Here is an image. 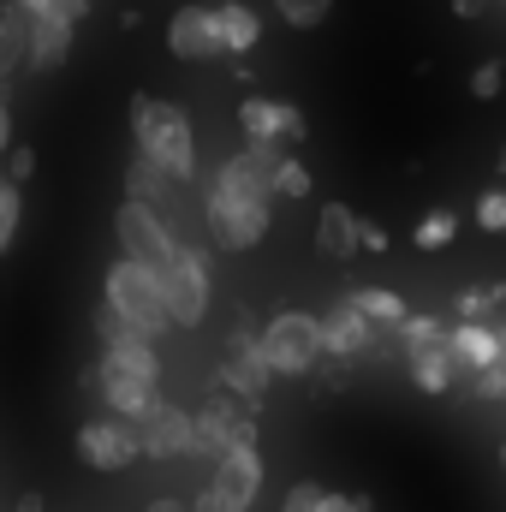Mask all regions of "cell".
I'll return each instance as SVG.
<instances>
[{
  "label": "cell",
  "mask_w": 506,
  "mask_h": 512,
  "mask_svg": "<svg viewBox=\"0 0 506 512\" xmlns=\"http://www.w3.org/2000/svg\"><path fill=\"white\" fill-rule=\"evenodd\" d=\"M131 143H137V155H143L149 167H161L173 185H191V179H197V137H191L185 108H173V102L137 90V96H131Z\"/></svg>",
  "instance_id": "obj_1"
},
{
  "label": "cell",
  "mask_w": 506,
  "mask_h": 512,
  "mask_svg": "<svg viewBox=\"0 0 506 512\" xmlns=\"http://www.w3.org/2000/svg\"><path fill=\"white\" fill-rule=\"evenodd\" d=\"M102 292H108V310L131 322L149 346L173 328L167 322V304H161V286H155V268H143V262H108V274H102Z\"/></svg>",
  "instance_id": "obj_2"
},
{
  "label": "cell",
  "mask_w": 506,
  "mask_h": 512,
  "mask_svg": "<svg viewBox=\"0 0 506 512\" xmlns=\"http://www.w3.org/2000/svg\"><path fill=\"white\" fill-rule=\"evenodd\" d=\"M155 286H161V304H167L173 328H197L215 304V280H209V262H203L197 245H173V256L155 268Z\"/></svg>",
  "instance_id": "obj_3"
},
{
  "label": "cell",
  "mask_w": 506,
  "mask_h": 512,
  "mask_svg": "<svg viewBox=\"0 0 506 512\" xmlns=\"http://www.w3.org/2000/svg\"><path fill=\"white\" fill-rule=\"evenodd\" d=\"M256 346H262L268 376H310V370L322 364V322H316L310 310H280V316L256 334Z\"/></svg>",
  "instance_id": "obj_4"
},
{
  "label": "cell",
  "mask_w": 506,
  "mask_h": 512,
  "mask_svg": "<svg viewBox=\"0 0 506 512\" xmlns=\"http://www.w3.org/2000/svg\"><path fill=\"white\" fill-rule=\"evenodd\" d=\"M233 447H256V417L233 399V393H209L203 411L191 417V453L215 465V459L233 453Z\"/></svg>",
  "instance_id": "obj_5"
},
{
  "label": "cell",
  "mask_w": 506,
  "mask_h": 512,
  "mask_svg": "<svg viewBox=\"0 0 506 512\" xmlns=\"http://www.w3.org/2000/svg\"><path fill=\"white\" fill-rule=\"evenodd\" d=\"M399 346H405V370H411V382L423 387V393H447V387H453L447 334H441V322H435V316L405 310V322H399Z\"/></svg>",
  "instance_id": "obj_6"
},
{
  "label": "cell",
  "mask_w": 506,
  "mask_h": 512,
  "mask_svg": "<svg viewBox=\"0 0 506 512\" xmlns=\"http://www.w3.org/2000/svg\"><path fill=\"white\" fill-rule=\"evenodd\" d=\"M262 453L256 447H233V453H221L215 459V477H209V489H197V507L203 512H251L256 495H262Z\"/></svg>",
  "instance_id": "obj_7"
},
{
  "label": "cell",
  "mask_w": 506,
  "mask_h": 512,
  "mask_svg": "<svg viewBox=\"0 0 506 512\" xmlns=\"http://www.w3.org/2000/svg\"><path fill=\"white\" fill-rule=\"evenodd\" d=\"M203 221H209V239L221 251H256L274 227V203H233L221 191L203 197Z\"/></svg>",
  "instance_id": "obj_8"
},
{
  "label": "cell",
  "mask_w": 506,
  "mask_h": 512,
  "mask_svg": "<svg viewBox=\"0 0 506 512\" xmlns=\"http://www.w3.org/2000/svg\"><path fill=\"white\" fill-rule=\"evenodd\" d=\"M96 340H102V370H120V376H131V382H161V358H155V346L131 328V322H120L108 304L96 310Z\"/></svg>",
  "instance_id": "obj_9"
},
{
  "label": "cell",
  "mask_w": 506,
  "mask_h": 512,
  "mask_svg": "<svg viewBox=\"0 0 506 512\" xmlns=\"http://www.w3.org/2000/svg\"><path fill=\"white\" fill-rule=\"evenodd\" d=\"M268 364H262V346H256L251 322H233V334H227V358H221V393H233L245 411H256L262 399H268Z\"/></svg>",
  "instance_id": "obj_10"
},
{
  "label": "cell",
  "mask_w": 506,
  "mask_h": 512,
  "mask_svg": "<svg viewBox=\"0 0 506 512\" xmlns=\"http://www.w3.org/2000/svg\"><path fill=\"white\" fill-rule=\"evenodd\" d=\"M137 459H191V411L173 405V399H155L137 423Z\"/></svg>",
  "instance_id": "obj_11"
},
{
  "label": "cell",
  "mask_w": 506,
  "mask_h": 512,
  "mask_svg": "<svg viewBox=\"0 0 506 512\" xmlns=\"http://www.w3.org/2000/svg\"><path fill=\"white\" fill-rule=\"evenodd\" d=\"M114 233H120L126 262H143V268H161V262L173 256V245H179L173 227H167V215H155V209H143V203H120Z\"/></svg>",
  "instance_id": "obj_12"
},
{
  "label": "cell",
  "mask_w": 506,
  "mask_h": 512,
  "mask_svg": "<svg viewBox=\"0 0 506 512\" xmlns=\"http://www.w3.org/2000/svg\"><path fill=\"white\" fill-rule=\"evenodd\" d=\"M239 131H245V143H280V149H298V143L310 137V120H304L292 102L245 96V102H239Z\"/></svg>",
  "instance_id": "obj_13"
},
{
  "label": "cell",
  "mask_w": 506,
  "mask_h": 512,
  "mask_svg": "<svg viewBox=\"0 0 506 512\" xmlns=\"http://www.w3.org/2000/svg\"><path fill=\"white\" fill-rule=\"evenodd\" d=\"M78 459L90 465V471H126L137 465V435H131V423H114V417H90L84 429H78Z\"/></svg>",
  "instance_id": "obj_14"
},
{
  "label": "cell",
  "mask_w": 506,
  "mask_h": 512,
  "mask_svg": "<svg viewBox=\"0 0 506 512\" xmlns=\"http://www.w3.org/2000/svg\"><path fill=\"white\" fill-rule=\"evenodd\" d=\"M316 322H322V358H334V364H358V358H370L381 346V328H370L352 304H334Z\"/></svg>",
  "instance_id": "obj_15"
},
{
  "label": "cell",
  "mask_w": 506,
  "mask_h": 512,
  "mask_svg": "<svg viewBox=\"0 0 506 512\" xmlns=\"http://www.w3.org/2000/svg\"><path fill=\"white\" fill-rule=\"evenodd\" d=\"M167 48L191 66L221 60V30H215V6H179L167 18Z\"/></svg>",
  "instance_id": "obj_16"
},
{
  "label": "cell",
  "mask_w": 506,
  "mask_h": 512,
  "mask_svg": "<svg viewBox=\"0 0 506 512\" xmlns=\"http://www.w3.org/2000/svg\"><path fill=\"white\" fill-rule=\"evenodd\" d=\"M72 36H78V24H66L60 12L30 18V48H24V66H36V72H60V66L72 60Z\"/></svg>",
  "instance_id": "obj_17"
},
{
  "label": "cell",
  "mask_w": 506,
  "mask_h": 512,
  "mask_svg": "<svg viewBox=\"0 0 506 512\" xmlns=\"http://www.w3.org/2000/svg\"><path fill=\"white\" fill-rule=\"evenodd\" d=\"M501 352H506V346H501V334H495V328H465V322H459V328L447 334V364H453V376H459V382L483 376Z\"/></svg>",
  "instance_id": "obj_18"
},
{
  "label": "cell",
  "mask_w": 506,
  "mask_h": 512,
  "mask_svg": "<svg viewBox=\"0 0 506 512\" xmlns=\"http://www.w3.org/2000/svg\"><path fill=\"white\" fill-rule=\"evenodd\" d=\"M215 30H221V54L245 60L262 42V12H256L251 0H227V6H215Z\"/></svg>",
  "instance_id": "obj_19"
},
{
  "label": "cell",
  "mask_w": 506,
  "mask_h": 512,
  "mask_svg": "<svg viewBox=\"0 0 506 512\" xmlns=\"http://www.w3.org/2000/svg\"><path fill=\"white\" fill-rule=\"evenodd\" d=\"M96 382H102V399H108V411H114V423H137L161 393L149 382H131V376H120V370H90Z\"/></svg>",
  "instance_id": "obj_20"
},
{
  "label": "cell",
  "mask_w": 506,
  "mask_h": 512,
  "mask_svg": "<svg viewBox=\"0 0 506 512\" xmlns=\"http://www.w3.org/2000/svg\"><path fill=\"white\" fill-rule=\"evenodd\" d=\"M316 251L334 256V262H352V256H358V209L328 203V209L316 215Z\"/></svg>",
  "instance_id": "obj_21"
},
{
  "label": "cell",
  "mask_w": 506,
  "mask_h": 512,
  "mask_svg": "<svg viewBox=\"0 0 506 512\" xmlns=\"http://www.w3.org/2000/svg\"><path fill=\"white\" fill-rule=\"evenodd\" d=\"M173 191H179V185H173L161 167H149L143 155H131V161H126V203H143V209H155V215H161Z\"/></svg>",
  "instance_id": "obj_22"
},
{
  "label": "cell",
  "mask_w": 506,
  "mask_h": 512,
  "mask_svg": "<svg viewBox=\"0 0 506 512\" xmlns=\"http://www.w3.org/2000/svg\"><path fill=\"white\" fill-rule=\"evenodd\" d=\"M24 48H30V12H18L12 0L0 6V90L12 84V72L24 66Z\"/></svg>",
  "instance_id": "obj_23"
},
{
  "label": "cell",
  "mask_w": 506,
  "mask_h": 512,
  "mask_svg": "<svg viewBox=\"0 0 506 512\" xmlns=\"http://www.w3.org/2000/svg\"><path fill=\"white\" fill-rule=\"evenodd\" d=\"M346 304H352V310H358V316H364L370 328H381V334L405 322V298H399L393 286H358V292H352Z\"/></svg>",
  "instance_id": "obj_24"
},
{
  "label": "cell",
  "mask_w": 506,
  "mask_h": 512,
  "mask_svg": "<svg viewBox=\"0 0 506 512\" xmlns=\"http://www.w3.org/2000/svg\"><path fill=\"white\" fill-rule=\"evenodd\" d=\"M453 239H459V215H453V209H429V215L417 221V233H411L417 251H441V245H453Z\"/></svg>",
  "instance_id": "obj_25"
},
{
  "label": "cell",
  "mask_w": 506,
  "mask_h": 512,
  "mask_svg": "<svg viewBox=\"0 0 506 512\" xmlns=\"http://www.w3.org/2000/svg\"><path fill=\"white\" fill-rule=\"evenodd\" d=\"M310 191H316V179H310V167H304V161H292V155H286V161H280V173L268 179V197H292V203H298V197H310Z\"/></svg>",
  "instance_id": "obj_26"
},
{
  "label": "cell",
  "mask_w": 506,
  "mask_h": 512,
  "mask_svg": "<svg viewBox=\"0 0 506 512\" xmlns=\"http://www.w3.org/2000/svg\"><path fill=\"white\" fill-rule=\"evenodd\" d=\"M501 298H506V286H489V292H483V286H471V292H459V298H453V310H459V322H465V328H483V316H489Z\"/></svg>",
  "instance_id": "obj_27"
},
{
  "label": "cell",
  "mask_w": 506,
  "mask_h": 512,
  "mask_svg": "<svg viewBox=\"0 0 506 512\" xmlns=\"http://www.w3.org/2000/svg\"><path fill=\"white\" fill-rule=\"evenodd\" d=\"M274 12H280L292 30H316V24L334 12V0H274Z\"/></svg>",
  "instance_id": "obj_28"
},
{
  "label": "cell",
  "mask_w": 506,
  "mask_h": 512,
  "mask_svg": "<svg viewBox=\"0 0 506 512\" xmlns=\"http://www.w3.org/2000/svg\"><path fill=\"white\" fill-rule=\"evenodd\" d=\"M286 155H292V149H280V143H245V149H239V161L251 167L262 185H268V179L280 173V161H286Z\"/></svg>",
  "instance_id": "obj_29"
},
{
  "label": "cell",
  "mask_w": 506,
  "mask_h": 512,
  "mask_svg": "<svg viewBox=\"0 0 506 512\" xmlns=\"http://www.w3.org/2000/svg\"><path fill=\"white\" fill-rule=\"evenodd\" d=\"M0 173H6V185H30V179H36V149H30V143H12Z\"/></svg>",
  "instance_id": "obj_30"
},
{
  "label": "cell",
  "mask_w": 506,
  "mask_h": 512,
  "mask_svg": "<svg viewBox=\"0 0 506 512\" xmlns=\"http://www.w3.org/2000/svg\"><path fill=\"white\" fill-rule=\"evenodd\" d=\"M471 215H477V227H483V233H506V191H483Z\"/></svg>",
  "instance_id": "obj_31"
},
{
  "label": "cell",
  "mask_w": 506,
  "mask_h": 512,
  "mask_svg": "<svg viewBox=\"0 0 506 512\" xmlns=\"http://www.w3.org/2000/svg\"><path fill=\"white\" fill-rule=\"evenodd\" d=\"M501 84H506L501 60H483V66L471 72V96H477V102H495V96H501Z\"/></svg>",
  "instance_id": "obj_32"
},
{
  "label": "cell",
  "mask_w": 506,
  "mask_h": 512,
  "mask_svg": "<svg viewBox=\"0 0 506 512\" xmlns=\"http://www.w3.org/2000/svg\"><path fill=\"white\" fill-rule=\"evenodd\" d=\"M322 495H328L322 483H292V489H286V501H280V512H316Z\"/></svg>",
  "instance_id": "obj_33"
},
{
  "label": "cell",
  "mask_w": 506,
  "mask_h": 512,
  "mask_svg": "<svg viewBox=\"0 0 506 512\" xmlns=\"http://www.w3.org/2000/svg\"><path fill=\"white\" fill-rule=\"evenodd\" d=\"M381 251H387V227L358 215V256H381Z\"/></svg>",
  "instance_id": "obj_34"
},
{
  "label": "cell",
  "mask_w": 506,
  "mask_h": 512,
  "mask_svg": "<svg viewBox=\"0 0 506 512\" xmlns=\"http://www.w3.org/2000/svg\"><path fill=\"white\" fill-rule=\"evenodd\" d=\"M316 512H370V495H322Z\"/></svg>",
  "instance_id": "obj_35"
},
{
  "label": "cell",
  "mask_w": 506,
  "mask_h": 512,
  "mask_svg": "<svg viewBox=\"0 0 506 512\" xmlns=\"http://www.w3.org/2000/svg\"><path fill=\"white\" fill-rule=\"evenodd\" d=\"M18 221H24V203H12V209H0V256L12 251V239H18Z\"/></svg>",
  "instance_id": "obj_36"
},
{
  "label": "cell",
  "mask_w": 506,
  "mask_h": 512,
  "mask_svg": "<svg viewBox=\"0 0 506 512\" xmlns=\"http://www.w3.org/2000/svg\"><path fill=\"white\" fill-rule=\"evenodd\" d=\"M48 12H60L66 24H78V18H90V0H48Z\"/></svg>",
  "instance_id": "obj_37"
},
{
  "label": "cell",
  "mask_w": 506,
  "mask_h": 512,
  "mask_svg": "<svg viewBox=\"0 0 506 512\" xmlns=\"http://www.w3.org/2000/svg\"><path fill=\"white\" fill-rule=\"evenodd\" d=\"M12 149V96L0 90V155Z\"/></svg>",
  "instance_id": "obj_38"
},
{
  "label": "cell",
  "mask_w": 506,
  "mask_h": 512,
  "mask_svg": "<svg viewBox=\"0 0 506 512\" xmlns=\"http://www.w3.org/2000/svg\"><path fill=\"white\" fill-rule=\"evenodd\" d=\"M143 512H203L197 501H179V495H161V501H149Z\"/></svg>",
  "instance_id": "obj_39"
},
{
  "label": "cell",
  "mask_w": 506,
  "mask_h": 512,
  "mask_svg": "<svg viewBox=\"0 0 506 512\" xmlns=\"http://www.w3.org/2000/svg\"><path fill=\"white\" fill-rule=\"evenodd\" d=\"M18 203V185H6V173H0V209H12Z\"/></svg>",
  "instance_id": "obj_40"
},
{
  "label": "cell",
  "mask_w": 506,
  "mask_h": 512,
  "mask_svg": "<svg viewBox=\"0 0 506 512\" xmlns=\"http://www.w3.org/2000/svg\"><path fill=\"white\" fill-rule=\"evenodd\" d=\"M12 6H18V12H30V18H42V12H48V0H12Z\"/></svg>",
  "instance_id": "obj_41"
},
{
  "label": "cell",
  "mask_w": 506,
  "mask_h": 512,
  "mask_svg": "<svg viewBox=\"0 0 506 512\" xmlns=\"http://www.w3.org/2000/svg\"><path fill=\"white\" fill-rule=\"evenodd\" d=\"M483 6H489V0H453V12H459V18H471V12H483Z\"/></svg>",
  "instance_id": "obj_42"
},
{
  "label": "cell",
  "mask_w": 506,
  "mask_h": 512,
  "mask_svg": "<svg viewBox=\"0 0 506 512\" xmlns=\"http://www.w3.org/2000/svg\"><path fill=\"white\" fill-rule=\"evenodd\" d=\"M18 512H42V495H24V501H18Z\"/></svg>",
  "instance_id": "obj_43"
},
{
  "label": "cell",
  "mask_w": 506,
  "mask_h": 512,
  "mask_svg": "<svg viewBox=\"0 0 506 512\" xmlns=\"http://www.w3.org/2000/svg\"><path fill=\"white\" fill-rule=\"evenodd\" d=\"M501 173H506V143H501Z\"/></svg>",
  "instance_id": "obj_44"
},
{
  "label": "cell",
  "mask_w": 506,
  "mask_h": 512,
  "mask_svg": "<svg viewBox=\"0 0 506 512\" xmlns=\"http://www.w3.org/2000/svg\"><path fill=\"white\" fill-rule=\"evenodd\" d=\"M501 465H506V441H501Z\"/></svg>",
  "instance_id": "obj_45"
},
{
  "label": "cell",
  "mask_w": 506,
  "mask_h": 512,
  "mask_svg": "<svg viewBox=\"0 0 506 512\" xmlns=\"http://www.w3.org/2000/svg\"><path fill=\"white\" fill-rule=\"evenodd\" d=\"M501 6H506V0H501Z\"/></svg>",
  "instance_id": "obj_46"
}]
</instances>
